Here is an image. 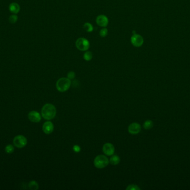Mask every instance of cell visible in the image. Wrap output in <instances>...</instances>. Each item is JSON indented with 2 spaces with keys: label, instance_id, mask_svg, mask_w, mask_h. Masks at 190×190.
<instances>
[{
  "label": "cell",
  "instance_id": "obj_1",
  "mask_svg": "<svg viewBox=\"0 0 190 190\" xmlns=\"http://www.w3.org/2000/svg\"><path fill=\"white\" fill-rule=\"evenodd\" d=\"M56 108L53 104L47 103L42 107L41 116L46 120L53 119L56 115Z\"/></svg>",
  "mask_w": 190,
  "mask_h": 190
},
{
  "label": "cell",
  "instance_id": "obj_2",
  "mask_svg": "<svg viewBox=\"0 0 190 190\" xmlns=\"http://www.w3.org/2000/svg\"><path fill=\"white\" fill-rule=\"evenodd\" d=\"M71 85V81L68 78H59L56 84L57 90L63 93L67 91Z\"/></svg>",
  "mask_w": 190,
  "mask_h": 190
},
{
  "label": "cell",
  "instance_id": "obj_3",
  "mask_svg": "<svg viewBox=\"0 0 190 190\" xmlns=\"http://www.w3.org/2000/svg\"><path fill=\"white\" fill-rule=\"evenodd\" d=\"M110 162L108 158L105 155H98L95 157L93 161V164L98 169H104L106 167Z\"/></svg>",
  "mask_w": 190,
  "mask_h": 190
},
{
  "label": "cell",
  "instance_id": "obj_4",
  "mask_svg": "<svg viewBox=\"0 0 190 190\" xmlns=\"http://www.w3.org/2000/svg\"><path fill=\"white\" fill-rule=\"evenodd\" d=\"M76 47L81 52H86L90 47L89 40L84 38H80L76 40Z\"/></svg>",
  "mask_w": 190,
  "mask_h": 190
},
{
  "label": "cell",
  "instance_id": "obj_5",
  "mask_svg": "<svg viewBox=\"0 0 190 190\" xmlns=\"http://www.w3.org/2000/svg\"><path fill=\"white\" fill-rule=\"evenodd\" d=\"M13 144L15 147L22 148L25 147L27 143V138L22 135H18L13 139Z\"/></svg>",
  "mask_w": 190,
  "mask_h": 190
},
{
  "label": "cell",
  "instance_id": "obj_6",
  "mask_svg": "<svg viewBox=\"0 0 190 190\" xmlns=\"http://www.w3.org/2000/svg\"><path fill=\"white\" fill-rule=\"evenodd\" d=\"M131 43L136 48H139L144 43V38L140 35L137 34H133L131 36Z\"/></svg>",
  "mask_w": 190,
  "mask_h": 190
},
{
  "label": "cell",
  "instance_id": "obj_7",
  "mask_svg": "<svg viewBox=\"0 0 190 190\" xmlns=\"http://www.w3.org/2000/svg\"><path fill=\"white\" fill-rule=\"evenodd\" d=\"M114 146L110 143H106L102 147V151L107 156H111L114 155Z\"/></svg>",
  "mask_w": 190,
  "mask_h": 190
},
{
  "label": "cell",
  "instance_id": "obj_8",
  "mask_svg": "<svg viewBox=\"0 0 190 190\" xmlns=\"http://www.w3.org/2000/svg\"><path fill=\"white\" fill-rule=\"evenodd\" d=\"M141 125L139 123L136 122H134L131 123L128 127V131L129 133L132 135L139 134L141 132Z\"/></svg>",
  "mask_w": 190,
  "mask_h": 190
},
{
  "label": "cell",
  "instance_id": "obj_9",
  "mask_svg": "<svg viewBox=\"0 0 190 190\" xmlns=\"http://www.w3.org/2000/svg\"><path fill=\"white\" fill-rule=\"evenodd\" d=\"M96 22L98 26L102 27H106L108 25L109 20L108 17L105 15H100L96 17Z\"/></svg>",
  "mask_w": 190,
  "mask_h": 190
},
{
  "label": "cell",
  "instance_id": "obj_10",
  "mask_svg": "<svg viewBox=\"0 0 190 190\" xmlns=\"http://www.w3.org/2000/svg\"><path fill=\"white\" fill-rule=\"evenodd\" d=\"M28 118L30 121L34 123H38L41 120V114L37 111H31L28 114Z\"/></svg>",
  "mask_w": 190,
  "mask_h": 190
},
{
  "label": "cell",
  "instance_id": "obj_11",
  "mask_svg": "<svg viewBox=\"0 0 190 190\" xmlns=\"http://www.w3.org/2000/svg\"><path fill=\"white\" fill-rule=\"evenodd\" d=\"M54 130V125L50 121L46 122L42 125V130L45 134H51L53 132Z\"/></svg>",
  "mask_w": 190,
  "mask_h": 190
},
{
  "label": "cell",
  "instance_id": "obj_12",
  "mask_svg": "<svg viewBox=\"0 0 190 190\" xmlns=\"http://www.w3.org/2000/svg\"><path fill=\"white\" fill-rule=\"evenodd\" d=\"M9 9L11 13L17 14L20 11V6L17 3L13 2L9 5Z\"/></svg>",
  "mask_w": 190,
  "mask_h": 190
},
{
  "label": "cell",
  "instance_id": "obj_13",
  "mask_svg": "<svg viewBox=\"0 0 190 190\" xmlns=\"http://www.w3.org/2000/svg\"><path fill=\"white\" fill-rule=\"evenodd\" d=\"M120 161H121V159L118 155H111V157L110 158L109 162L112 165L116 166V165H117L120 163Z\"/></svg>",
  "mask_w": 190,
  "mask_h": 190
},
{
  "label": "cell",
  "instance_id": "obj_14",
  "mask_svg": "<svg viewBox=\"0 0 190 190\" xmlns=\"http://www.w3.org/2000/svg\"><path fill=\"white\" fill-rule=\"evenodd\" d=\"M83 28L84 30L86 31L87 32H91L93 30V27L92 25L91 24H90L89 22H86L84 23Z\"/></svg>",
  "mask_w": 190,
  "mask_h": 190
},
{
  "label": "cell",
  "instance_id": "obj_15",
  "mask_svg": "<svg viewBox=\"0 0 190 190\" xmlns=\"http://www.w3.org/2000/svg\"><path fill=\"white\" fill-rule=\"evenodd\" d=\"M83 57H84V60L89 61H91L92 59L93 54H92V52H89V51H86L84 54Z\"/></svg>",
  "mask_w": 190,
  "mask_h": 190
},
{
  "label": "cell",
  "instance_id": "obj_16",
  "mask_svg": "<svg viewBox=\"0 0 190 190\" xmlns=\"http://www.w3.org/2000/svg\"><path fill=\"white\" fill-rule=\"evenodd\" d=\"M153 126V123L151 120H147L144 122V127L145 130H149L151 129Z\"/></svg>",
  "mask_w": 190,
  "mask_h": 190
},
{
  "label": "cell",
  "instance_id": "obj_17",
  "mask_svg": "<svg viewBox=\"0 0 190 190\" xmlns=\"http://www.w3.org/2000/svg\"><path fill=\"white\" fill-rule=\"evenodd\" d=\"M29 189L32 190H37L39 188L38 183L35 181H31L29 183Z\"/></svg>",
  "mask_w": 190,
  "mask_h": 190
},
{
  "label": "cell",
  "instance_id": "obj_18",
  "mask_svg": "<svg viewBox=\"0 0 190 190\" xmlns=\"http://www.w3.org/2000/svg\"><path fill=\"white\" fill-rule=\"evenodd\" d=\"M5 152L8 153V154H11L13 153L14 152L15 150V148L11 144H9V145H7L6 147H5Z\"/></svg>",
  "mask_w": 190,
  "mask_h": 190
},
{
  "label": "cell",
  "instance_id": "obj_19",
  "mask_svg": "<svg viewBox=\"0 0 190 190\" xmlns=\"http://www.w3.org/2000/svg\"><path fill=\"white\" fill-rule=\"evenodd\" d=\"M9 20L11 24H15L18 20V16L16 14H13L10 16Z\"/></svg>",
  "mask_w": 190,
  "mask_h": 190
},
{
  "label": "cell",
  "instance_id": "obj_20",
  "mask_svg": "<svg viewBox=\"0 0 190 190\" xmlns=\"http://www.w3.org/2000/svg\"><path fill=\"white\" fill-rule=\"evenodd\" d=\"M99 35L101 38H105L108 35V29L106 27H103L100 31Z\"/></svg>",
  "mask_w": 190,
  "mask_h": 190
},
{
  "label": "cell",
  "instance_id": "obj_21",
  "mask_svg": "<svg viewBox=\"0 0 190 190\" xmlns=\"http://www.w3.org/2000/svg\"><path fill=\"white\" fill-rule=\"evenodd\" d=\"M141 189L139 186L135 184H131L127 186V190H139Z\"/></svg>",
  "mask_w": 190,
  "mask_h": 190
},
{
  "label": "cell",
  "instance_id": "obj_22",
  "mask_svg": "<svg viewBox=\"0 0 190 190\" xmlns=\"http://www.w3.org/2000/svg\"><path fill=\"white\" fill-rule=\"evenodd\" d=\"M75 77H76V74L73 71H71L68 72L67 73V78H68L69 79H70L71 80H72V79H75Z\"/></svg>",
  "mask_w": 190,
  "mask_h": 190
},
{
  "label": "cell",
  "instance_id": "obj_23",
  "mask_svg": "<svg viewBox=\"0 0 190 190\" xmlns=\"http://www.w3.org/2000/svg\"><path fill=\"white\" fill-rule=\"evenodd\" d=\"M73 151L76 153H78L81 151V147L78 145H75L73 147Z\"/></svg>",
  "mask_w": 190,
  "mask_h": 190
}]
</instances>
